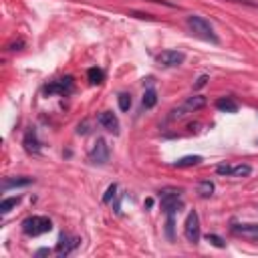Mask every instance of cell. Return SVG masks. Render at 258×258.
<instances>
[{
  "label": "cell",
  "mask_w": 258,
  "mask_h": 258,
  "mask_svg": "<svg viewBox=\"0 0 258 258\" xmlns=\"http://www.w3.org/2000/svg\"><path fill=\"white\" fill-rule=\"evenodd\" d=\"M198 194H200L202 198H210V196L214 194V183H212L210 179L200 181V183H198Z\"/></svg>",
  "instance_id": "ffe728a7"
},
{
  "label": "cell",
  "mask_w": 258,
  "mask_h": 258,
  "mask_svg": "<svg viewBox=\"0 0 258 258\" xmlns=\"http://www.w3.org/2000/svg\"><path fill=\"white\" fill-rule=\"evenodd\" d=\"M89 161L95 163V165H105V163L109 161V145H107L105 139L99 137V139L95 141L93 149L89 151Z\"/></svg>",
  "instance_id": "52a82bcc"
},
{
  "label": "cell",
  "mask_w": 258,
  "mask_h": 258,
  "mask_svg": "<svg viewBox=\"0 0 258 258\" xmlns=\"http://www.w3.org/2000/svg\"><path fill=\"white\" fill-rule=\"evenodd\" d=\"M157 64L159 67H163V69H173V67H179V64H183V60H185V54L181 52V50H163V52H159L157 54Z\"/></svg>",
  "instance_id": "8992f818"
},
{
  "label": "cell",
  "mask_w": 258,
  "mask_h": 258,
  "mask_svg": "<svg viewBox=\"0 0 258 258\" xmlns=\"http://www.w3.org/2000/svg\"><path fill=\"white\" fill-rule=\"evenodd\" d=\"M185 22H187L191 34H196L198 38L208 40V42H212V44H218V42H220L216 30H214V26H212V22L206 20L204 16H200V14H189V16L185 18Z\"/></svg>",
  "instance_id": "6da1fadb"
},
{
  "label": "cell",
  "mask_w": 258,
  "mask_h": 258,
  "mask_svg": "<svg viewBox=\"0 0 258 258\" xmlns=\"http://www.w3.org/2000/svg\"><path fill=\"white\" fill-rule=\"evenodd\" d=\"M50 230H52V222L46 216H30L22 222V232L26 236H32V238L40 236V234H46Z\"/></svg>",
  "instance_id": "3957f363"
},
{
  "label": "cell",
  "mask_w": 258,
  "mask_h": 258,
  "mask_svg": "<svg viewBox=\"0 0 258 258\" xmlns=\"http://www.w3.org/2000/svg\"><path fill=\"white\" fill-rule=\"evenodd\" d=\"M24 149L26 151H30V153H38L42 147H40V141L36 139V131L34 129H28L26 131V135H24Z\"/></svg>",
  "instance_id": "7c38bea8"
},
{
  "label": "cell",
  "mask_w": 258,
  "mask_h": 258,
  "mask_svg": "<svg viewBox=\"0 0 258 258\" xmlns=\"http://www.w3.org/2000/svg\"><path fill=\"white\" fill-rule=\"evenodd\" d=\"M165 234L169 240H173V216H167V222H165Z\"/></svg>",
  "instance_id": "cb8c5ba5"
},
{
  "label": "cell",
  "mask_w": 258,
  "mask_h": 258,
  "mask_svg": "<svg viewBox=\"0 0 258 258\" xmlns=\"http://www.w3.org/2000/svg\"><path fill=\"white\" fill-rule=\"evenodd\" d=\"M73 77H62V79H56V81H50L46 87H44V93L46 95H69L73 93Z\"/></svg>",
  "instance_id": "ba28073f"
},
{
  "label": "cell",
  "mask_w": 258,
  "mask_h": 258,
  "mask_svg": "<svg viewBox=\"0 0 258 258\" xmlns=\"http://www.w3.org/2000/svg\"><path fill=\"white\" fill-rule=\"evenodd\" d=\"M87 79H89L91 85H99V83L105 81V73H103V69H99V67H91V69L87 71Z\"/></svg>",
  "instance_id": "9a60e30c"
},
{
  "label": "cell",
  "mask_w": 258,
  "mask_h": 258,
  "mask_svg": "<svg viewBox=\"0 0 258 258\" xmlns=\"http://www.w3.org/2000/svg\"><path fill=\"white\" fill-rule=\"evenodd\" d=\"M115 196H117V183H111V185L107 187L105 196H103V202H105V204H109V202H111Z\"/></svg>",
  "instance_id": "7402d4cb"
},
{
  "label": "cell",
  "mask_w": 258,
  "mask_h": 258,
  "mask_svg": "<svg viewBox=\"0 0 258 258\" xmlns=\"http://www.w3.org/2000/svg\"><path fill=\"white\" fill-rule=\"evenodd\" d=\"M206 103H208V99H206L204 95H191V97H187L181 105H177L175 109L169 111V121L183 119V117H187L189 113H196L198 109H202Z\"/></svg>",
  "instance_id": "7a4b0ae2"
},
{
  "label": "cell",
  "mask_w": 258,
  "mask_h": 258,
  "mask_svg": "<svg viewBox=\"0 0 258 258\" xmlns=\"http://www.w3.org/2000/svg\"><path fill=\"white\" fill-rule=\"evenodd\" d=\"M97 123H99L105 131H109V133H119V119H117V115H115L113 111H103V113H99Z\"/></svg>",
  "instance_id": "30bf717a"
},
{
  "label": "cell",
  "mask_w": 258,
  "mask_h": 258,
  "mask_svg": "<svg viewBox=\"0 0 258 258\" xmlns=\"http://www.w3.org/2000/svg\"><path fill=\"white\" fill-rule=\"evenodd\" d=\"M42 254H50V250H48V248H42V250L36 252V256H42Z\"/></svg>",
  "instance_id": "83f0119b"
},
{
  "label": "cell",
  "mask_w": 258,
  "mask_h": 258,
  "mask_svg": "<svg viewBox=\"0 0 258 258\" xmlns=\"http://www.w3.org/2000/svg\"><path fill=\"white\" fill-rule=\"evenodd\" d=\"M30 183H34L32 177H4L2 179V191H8L12 187H26Z\"/></svg>",
  "instance_id": "8fae6325"
},
{
  "label": "cell",
  "mask_w": 258,
  "mask_h": 258,
  "mask_svg": "<svg viewBox=\"0 0 258 258\" xmlns=\"http://www.w3.org/2000/svg\"><path fill=\"white\" fill-rule=\"evenodd\" d=\"M81 244V238L77 236H71V234H60L58 242H56V248H54V254L58 256H69L73 250H77Z\"/></svg>",
  "instance_id": "9c48e42d"
},
{
  "label": "cell",
  "mask_w": 258,
  "mask_h": 258,
  "mask_svg": "<svg viewBox=\"0 0 258 258\" xmlns=\"http://www.w3.org/2000/svg\"><path fill=\"white\" fill-rule=\"evenodd\" d=\"M232 2H240V4H246V6H258V0H232Z\"/></svg>",
  "instance_id": "4316f807"
},
{
  "label": "cell",
  "mask_w": 258,
  "mask_h": 258,
  "mask_svg": "<svg viewBox=\"0 0 258 258\" xmlns=\"http://www.w3.org/2000/svg\"><path fill=\"white\" fill-rule=\"evenodd\" d=\"M206 83H208V75H202V77H198V81L194 83V87H196V89H200V87H204Z\"/></svg>",
  "instance_id": "484cf974"
},
{
  "label": "cell",
  "mask_w": 258,
  "mask_h": 258,
  "mask_svg": "<svg viewBox=\"0 0 258 258\" xmlns=\"http://www.w3.org/2000/svg\"><path fill=\"white\" fill-rule=\"evenodd\" d=\"M206 240H208L212 246H216V248H224V246H226V242H224L220 236H216V234H208Z\"/></svg>",
  "instance_id": "603a6c76"
},
{
  "label": "cell",
  "mask_w": 258,
  "mask_h": 258,
  "mask_svg": "<svg viewBox=\"0 0 258 258\" xmlns=\"http://www.w3.org/2000/svg\"><path fill=\"white\" fill-rule=\"evenodd\" d=\"M230 171H232V165H228V163H222V165L216 167V173L218 175H230Z\"/></svg>",
  "instance_id": "d4e9b609"
},
{
  "label": "cell",
  "mask_w": 258,
  "mask_h": 258,
  "mask_svg": "<svg viewBox=\"0 0 258 258\" xmlns=\"http://www.w3.org/2000/svg\"><path fill=\"white\" fill-rule=\"evenodd\" d=\"M216 109L222 113H238V103L230 97H220L216 101Z\"/></svg>",
  "instance_id": "5bb4252c"
},
{
  "label": "cell",
  "mask_w": 258,
  "mask_h": 258,
  "mask_svg": "<svg viewBox=\"0 0 258 258\" xmlns=\"http://www.w3.org/2000/svg\"><path fill=\"white\" fill-rule=\"evenodd\" d=\"M159 202L161 208L165 212V216H173L177 212V208L181 206V189L177 187H165L159 191Z\"/></svg>",
  "instance_id": "277c9868"
},
{
  "label": "cell",
  "mask_w": 258,
  "mask_h": 258,
  "mask_svg": "<svg viewBox=\"0 0 258 258\" xmlns=\"http://www.w3.org/2000/svg\"><path fill=\"white\" fill-rule=\"evenodd\" d=\"M18 202H20V198H18V196L4 198V200L0 202V212H2V214H8L12 208H16V206H18Z\"/></svg>",
  "instance_id": "d6986e66"
},
{
  "label": "cell",
  "mask_w": 258,
  "mask_h": 258,
  "mask_svg": "<svg viewBox=\"0 0 258 258\" xmlns=\"http://www.w3.org/2000/svg\"><path fill=\"white\" fill-rule=\"evenodd\" d=\"M155 103H157V93H155V89H147V91L143 93L141 105H143L145 109H151V107H155Z\"/></svg>",
  "instance_id": "e0dca14e"
},
{
  "label": "cell",
  "mask_w": 258,
  "mask_h": 258,
  "mask_svg": "<svg viewBox=\"0 0 258 258\" xmlns=\"http://www.w3.org/2000/svg\"><path fill=\"white\" fill-rule=\"evenodd\" d=\"M117 103H119V109L121 111H129L131 109V95L129 93H119Z\"/></svg>",
  "instance_id": "44dd1931"
},
{
  "label": "cell",
  "mask_w": 258,
  "mask_h": 258,
  "mask_svg": "<svg viewBox=\"0 0 258 258\" xmlns=\"http://www.w3.org/2000/svg\"><path fill=\"white\" fill-rule=\"evenodd\" d=\"M250 173H252V167H250V165H244V163L232 165V171H230L232 177H248Z\"/></svg>",
  "instance_id": "ac0fdd59"
},
{
  "label": "cell",
  "mask_w": 258,
  "mask_h": 258,
  "mask_svg": "<svg viewBox=\"0 0 258 258\" xmlns=\"http://www.w3.org/2000/svg\"><path fill=\"white\" fill-rule=\"evenodd\" d=\"M232 232L242 234V236H250V238H258V224H234Z\"/></svg>",
  "instance_id": "4fadbf2b"
},
{
  "label": "cell",
  "mask_w": 258,
  "mask_h": 258,
  "mask_svg": "<svg viewBox=\"0 0 258 258\" xmlns=\"http://www.w3.org/2000/svg\"><path fill=\"white\" fill-rule=\"evenodd\" d=\"M183 236L189 244H198L200 238H202V232H200V218L196 212H189L185 222H183Z\"/></svg>",
  "instance_id": "5b68a950"
},
{
  "label": "cell",
  "mask_w": 258,
  "mask_h": 258,
  "mask_svg": "<svg viewBox=\"0 0 258 258\" xmlns=\"http://www.w3.org/2000/svg\"><path fill=\"white\" fill-rule=\"evenodd\" d=\"M204 159H202V155H185V157H179L173 165L175 167H189V165H198V163H202Z\"/></svg>",
  "instance_id": "2e32d148"
}]
</instances>
